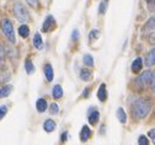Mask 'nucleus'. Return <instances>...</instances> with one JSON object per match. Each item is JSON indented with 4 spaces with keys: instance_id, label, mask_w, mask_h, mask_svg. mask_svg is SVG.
<instances>
[{
    "instance_id": "f3484780",
    "label": "nucleus",
    "mask_w": 155,
    "mask_h": 145,
    "mask_svg": "<svg viewBox=\"0 0 155 145\" xmlns=\"http://www.w3.org/2000/svg\"><path fill=\"white\" fill-rule=\"evenodd\" d=\"M154 30H155V15L148 20V22L144 26V31H154Z\"/></svg>"
},
{
    "instance_id": "bb28decb",
    "label": "nucleus",
    "mask_w": 155,
    "mask_h": 145,
    "mask_svg": "<svg viewBox=\"0 0 155 145\" xmlns=\"http://www.w3.org/2000/svg\"><path fill=\"white\" fill-rule=\"evenodd\" d=\"M138 144L139 145H149V139L145 135H140L138 139Z\"/></svg>"
},
{
    "instance_id": "39448f33",
    "label": "nucleus",
    "mask_w": 155,
    "mask_h": 145,
    "mask_svg": "<svg viewBox=\"0 0 155 145\" xmlns=\"http://www.w3.org/2000/svg\"><path fill=\"white\" fill-rule=\"evenodd\" d=\"M57 24H55V20L52 15H48L46 18H45V22H43V26H42V30L43 32H51L55 28Z\"/></svg>"
},
{
    "instance_id": "c85d7f7f",
    "label": "nucleus",
    "mask_w": 155,
    "mask_h": 145,
    "mask_svg": "<svg viewBox=\"0 0 155 145\" xmlns=\"http://www.w3.org/2000/svg\"><path fill=\"white\" fill-rule=\"evenodd\" d=\"M148 137H149V138L153 140V143H155V128L149 130V133H148Z\"/></svg>"
},
{
    "instance_id": "b1692460",
    "label": "nucleus",
    "mask_w": 155,
    "mask_h": 145,
    "mask_svg": "<svg viewBox=\"0 0 155 145\" xmlns=\"http://www.w3.org/2000/svg\"><path fill=\"white\" fill-rule=\"evenodd\" d=\"M100 37V31L99 30H96V28H94V30H91L90 31V33H89V39L91 41H95V39H97Z\"/></svg>"
},
{
    "instance_id": "393cba45",
    "label": "nucleus",
    "mask_w": 155,
    "mask_h": 145,
    "mask_svg": "<svg viewBox=\"0 0 155 145\" xmlns=\"http://www.w3.org/2000/svg\"><path fill=\"white\" fill-rule=\"evenodd\" d=\"M5 63V51H4V47L0 44V67H3Z\"/></svg>"
},
{
    "instance_id": "2f4dec72",
    "label": "nucleus",
    "mask_w": 155,
    "mask_h": 145,
    "mask_svg": "<svg viewBox=\"0 0 155 145\" xmlns=\"http://www.w3.org/2000/svg\"><path fill=\"white\" fill-rule=\"evenodd\" d=\"M78 38H79V31L74 30L73 31V39H78Z\"/></svg>"
},
{
    "instance_id": "4be33fe9",
    "label": "nucleus",
    "mask_w": 155,
    "mask_h": 145,
    "mask_svg": "<svg viewBox=\"0 0 155 145\" xmlns=\"http://www.w3.org/2000/svg\"><path fill=\"white\" fill-rule=\"evenodd\" d=\"M83 61H84V64L87 65V67H92L94 65V58H92L91 54H84Z\"/></svg>"
},
{
    "instance_id": "aec40b11",
    "label": "nucleus",
    "mask_w": 155,
    "mask_h": 145,
    "mask_svg": "<svg viewBox=\"0 0 155 145\" xmlns=\"http://www.w3.org/2000/svg\"><path fill=\"white\" fill-rule=\"evenodd\" d=\"M91 76H92V71L89 70V69H83V70L80 71V77H81V80H84V81L90 80Z\"/></svg>"
},
{
    "instance_id": "cd10ccee",
    "label": "nucleus",
    "mask_w": 155,
    "mask_h": 145,
    "mask_svg": "<svg viewBox=\"0 0 155 145\" xmlns=\"http://www.w3.org/2000/svg\"><path fill=\"white\" fill-rule=\"evenodd\" d=\"M8 113V107L6 106H0V119H3L5 117V114Z\"/></svg>"
},
{
    "instance_id": "6e6552de",
    "label": "nucleus",
    "mask_w": 155,
    "mask_h": 145,
    "mask_svg": "<svg viewBox=\"0 0 155 145\" xmlns=\"http://www.w3.org/2000/svg\"><path fill=\"white\" fill-rule=\"evenodd\" d=\"M97 98L101 101V102H105L106 98H107V90H106V85L105 84H101L99 90H97Z\"/></svg>"
},
{
    "instance_id": "2eb2a0df",
    "label": "nucleus",
    "mask_w": 155,
    "mask_h": 145,
    "mask_svg": "<svg viewBox=\"0 0 155 145\" xmlns=\"http://www.w3.org/2000/svg\"><path fill=\"white\" fill-rule=\"evenodd\" d=\"M45 75H46L47 81H52V80H53L54 73H53V68H52L51 64H46V65H45Z\"/></svg>"
},
{
    "instance_id": "1a4fd4ad",
    "label": "nucleus",
    "mask_w": 155,
    "mask_h": 145,
    "mask_svg": "<svg viewBox=\"0 0 155 145\" xmlns=\"http://www.w3.org/2000/svg\"><path fill=\"white\" fill-rule=\"evenodd\" d=\"M99 118H100L99 111L91 108L90 112H89V122H90V124H96V122L99 120Z\"/></svg>"
},
{
    "instance_id": "f8f14e48",
    "label": "nucleus",
    "mask_w": 155,
    "mask_h": 145,
    "mask_svg": "<svg viewBox=\"0 0 155 145\" xmlns=\"http://www.w3.org/2000/svg\"><path fill=\"white\" fill-rule=\"evenodd\" d=\"M33 46L36 49H42L43 48V41H42V36L40 33H36L33 36Z\"/></svg>"
},
{
    "instance_id": "9d476101",
    "label": "nucleus",
    "mask_w": 155,
    "mask_h": 145,
    "mask_svg": "<svg viewBox=\"0 0 155 145\" xmlns=\"http://www.w3.org/2000/svg\"><path fill=\"white\" fill-rule=\"evenodd\" d=\"M36 108L40 113H43L47 110V101L45 98H38L36 102Z\"/></svg>"
},
{
    "instance_id": "423d86ee",
    "label": "nucleus",
    "mask_w": 155,
    "mask_h": 145,
    "mask_svg": "<svg viewBox=\"0 0 155 145\" xmlns=\"http://www.w3.org/2000/svg\"><path fill=\"white\" fill-rule=\"evenodd\" d=\"M130 69H132V71L135 73V74L139 73V71L143 69V59H142V58H135V59L133 60V63H132Z\"/></svg>"
},
{
    "instance_id": "ddd939ff",
    "label": "nucleus",
    "mask_w": 155,
    "mask_h": 145,
    "mask_svg": "<svg viewBox=\"0 0 155 145\" xmlns=\"http://www.w3.org/2000/svg\"><path fill=\"white\" fill-rule=\"evenodd\" d=\"M52 95H53V98L54 100H59L62 98L63 96V89L61 85H54L53 86V90H52Z\"/></svg>"
},
{
    "instance_id": "f704fd0d",
    "label": "nucleus",
    "mask_w": 155,
    "mask_h": 145,
    "mask_svg": "<svg viewBox=\"0 0 155 145\" xmlns=\"http://www.w3.org/2000/svg\"><path fill=\"white\" fill-rule=\"evenodd\" d=\"M67 135H68V133H67V132L62 134V141H65V140H67Z\"/></svg>"
},
{
    "instance_id": "a878e982",
    "label": "nucleus",
    "mask_w": 155,
    "mask_h": 145,
    "mask_svg": "<svg viewBox=\"0 0 155 145\" xmlns=\"http://www.w3.org/2000/svg\"><path fill=\"white\" fill-rule=\"evenodd\" d=\"M49 112H51V114H57L59 112V106H58L57 103H52L49 107Z\"/></svg>"
},
{
    "instance_id": "5701e85b",
    "label": "nucleus",
    "mask_w": 155,
    "mask_h": 145,
    "mask_svg": "<svg viewBox=\"0 0 155 145\" xmlns=\"http://www.w3.org/2000/svg\"><path fill=\"white\" fill-rule=\"evenodd\" d=\"M25 69H26L27 74H32V73L35 71V65H33V63H32L30 59H27V60L25 61Z\"/></svg>"
},
{
    "instance_id": "7ed1b4c3",
    "label": "nucleus",
    "mask_w": 155,
    "mask_h": 145,
    "mask_svg": "<svg viewBox=\"0 0 155 145\" xmlns=\"http://www.w3.org/2000/svg\"><path fill=\"white\" fill-rule=\"evenodd\" d=\"M14 14L20 22H26L30 18V15H28L26 8L21 3H15L14 4Z\"/></svg>"
},
{
    "instance_id": "f03ea898",
    "label": "nucleus",
    "mask_w": 155,
    "mask_h": 145,
    "mask_svg": "<svg viewBox=\"0 0 155 145\" xmlns=\"http://www.w3.org/2000/svg\"><path fill=\"white\" fill-rule=\"evenodd\" d=\"M151 79H153V73L149 71V70H147V71L142 73L137 79L134 80V84H135V86H137V89L142 90L147 85L151 84Z\"/></svg>"
},
{
    "instance_id": "dca6fc26",
    "label": "nucleus",
    "mask_w": 155,
    "mask_h": 145,
    "mask_svg": "<svg viewBox=\"0 0 155 145\" xmlns=\"http://www.w3.org/2000/svg\"><path fill=\"white\" fill-rule=\"evenodd\" d=\"M18 35H20L22 38H27L28 35H30V28L27 25H21L20 27H18Z\"/></svg>"
},
{
    "instance_id": "6ab92c4d",
    "label": "nucleus",
    "mask_w": 155,
    "mask_h": 145,
    "mask_svg": "<svg viewBox=\"0 0 155 145\" xmlns=\"http://www.w3.org/2000/svg\"><path fill=\"white\" fill-rule=\"evenodd\" d=\"M11 90H12V86L11 85H5L0 89V97H6L11 94Z\"/></svg>"
},
{
    "instance_id": "4468645a",
    "label": "nucleus",
    "mask_w": 155,
    "mask_h": 145,
    "mask_svg": "<svg viewBox=\"0 0 155 145\" xmlns=\"http://www.w3.org/2000/svg\"><path fill=\"white\" fill-rule=\"evenodd\" d=\"M43 129L48 133H52L54 129H55V122L53 119H47L43 124Z\"/></svg>"
},
{
    "instance_id": "c756f323",
    "label": "nucleus",
    "mask_w": 155,
    "mask_h": 145,
    "mask_svg": "<svg viewBox=\"0 0 155 145\" xmlns=\"http://www.w3.org/2000/svg\"><path fill=\"white\" fill-rule=\"evenodd\" d=\"M26 3H27L30 6L36 8V6H37V4H38V0H26Z\"/></svg>"
},
{
    "instance_id": "412c9836",
    "label": "nucleus",
    "mask_w": 155,
    "mask_h": 145,
    "mask_svg": "<svg viewBox=\"0 0 155 145\" xmlns=\"http://www.w3.org/2000/svg\"><path fill=\"white\" fill-rule=\"evenodd\" d=\"M107 6H108V0H101V3L99 5V14L105 15V12L107 11Z\"/></svg>"
},
{
    "instance_id": "7c9ffc66",
    "label": "nucleus",
    "mask_w": 155,
    "mask_h": 145,
    "mask_svg": "<svg viewBox=\"0 0 155 145\" xmlns=\"http://www.w3.org/2000/svg\"><path fill=\"white\" fill-rule=\"evenodd\" d=\"M148 5H149V9H150L151 11H155V0H151V2H150Z\"/></svg>"
},
{
    "instance_id": "a211bd4d",
    "label": "nucleus",
    "mask_w": 155,
    "mask_h": 145,
    "mask_svg": "<svg viewBox=\"0 0 155 145\" xmlns=\"http://www.w3.org/2000/svg\"><path fill=\"white\" fill-rule=\"evenodd\" d=\"M117 119H118L122 124H124V123L127 122V114H126V112H124V110H123L122 107H120V108L117 110Z\"/></svg>"
},
{
    "instance_id": "72a5a7b5",
    "label": "nucleus",
    "mask_w": 155,
    "mask_h": 145,
    "mask_svg": "<svg viewBox=\"0 0 155 145\" xmlns=\"http://www.w3.org/2000/svg\"><path fill=\"white\" fill-rule=\"evenodd\" d=\"M89 95H90V89H85V90H84V95H83V96H84V97H87Z\"/></svg>"
},
{
    "instance_id": "c9c22d12",
    "label": "nucleus",
    "mask_w": 155,
    "mask_h": 145,
    "mask_svg": "<svg viewBox=\"0 0 155 145\" xmlns=\"http://www.w3.org/2000/svg\"><path fill=\"white\" fill-rule=\"evenodd\" d=\"M145 2H147V3H148V4H149V3H150V2H151V0H145Z\"/></svg>"
},
{
    "instance_id": "0eeeda50",
    "label": "nucleus",
    "mask_w": 155,
    "mask_h": 145,
    "mask_svg": "<svg viewBox=\"0 0 155 145\" xmlns=\"http://www.w3.org/2000/svg\"><path fill=\"white\" fill-rule=\"evenodd\" d=\"M145 65L147 67H153L155 65V48H153L145 57Z\"/></svg>"
},
{
    "instance_id": "f257e3e1",
    "label": "nucleus",
    "mask_w": 155,
    "mask_h": 145,
    "mask_svg": "<svg viewBox=\"0 0 155 145\" xmlns=\"http://www.w3.org/2000/svg\"><path fill=\"white\" fill-rule=\"evenodd\" d=\"M151 110V103L147 98H135L132 103V114L134 119L144 118Z\"/></svg>"
},
{
    "instance_id": "473e14b6",
    "label": "nucleus",
    "mask_w": 155,
    "mask_h": 145,
    "mask_svg": "<svg viewBox=\"0 0 155 145\" xmlns=\"http://www.w3.org/2000/svg\"><path fill=\"white\" fill-rule=\"evenodd\" d=\"M151 89H153V91L155 92V73H154L153 79H151Z\"/></svg>"
},
{
    "instance_id": "20e7f679",
    "label": "nucleus",
    "mask_w": 155,
    "mask_h": 145,
    "mask_svg": "<svg viewBox=\"0 0 155 145\" xmlns=\"http://www.w3.org/2000/svg\"><path fill=\"white\" fill-rule=\"evenodd\" d=\"M2 27H3V32L6 36V38L10 41L11 43H15V32H14V26L11 24V21L9 18H4L2 22Z\"/></svg>"
},
{
    "instance_id": "9b49d317",
    "label": "nucleus",
    "mask_w": 155,
    "mask_h": 145,
    "mask_svg": "<svg viewBox=\"0 0 155 145\" xmlns=\"http://www.w3.org/2000/svg\"><path fill=\"white\" fill-rule=\"evenodd\" d=\"M91 137V129L87 127V126H84L81 132H80V140L84 143V141H87V139Z\"/></svg>"
}]
</instances>
